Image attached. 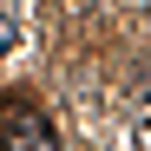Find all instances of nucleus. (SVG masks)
I'll return each mask as SVG.
<instances>
[{
  "label": "nucleus",
  "mask_w": 151,
  "mask_h": 151,
  "mask_svg": "<svg viewBox=\"0 0 151 151\" xmlns=\"http://www.w3.org/2000/svg\"><path fill=\"white\" fill-rule=\"evenodd\" d=\"M0 145L7 151H59L53 125H46L33 105H0Z\"/></svg>",
  "instance_id": "f257e3e1"
},
{
  "label": "nucleus",
  "mask_w": 151,
  "mask_h": 151,
  "mask_svg": "<svg viewBox=\"0 0 151 151\" xmlns=\"http://www.w3.org/2000/svg\"><path fill=\"white\" fill-rule=\"evenodd\" d=\"M7 46H13V13L0 7V53H7Z\"/></svg>",
  "instance_id": "f03ea898"
}]
</instances>
